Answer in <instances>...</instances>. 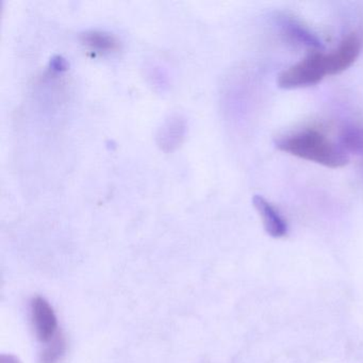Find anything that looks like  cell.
<instances>
[{
    "mask_svg": "<svg viewBox=\"0 0 363 363\" xmlns=\"http://www.w3.org/2000/svg\"><path fill=\"white\" fill-rule=\"evenodd\" d=\"M362 48V35L358 31H352L331 52L312 50L305 58L281 72L278 76V86L284 90L307 88L320 84L328 76L343 73L356 62Z\"/></svg>",
    "mask_w": 363,
    "mask_h": 363,
    "instance_id": "1",
    "label": "cell"
},
{
    "mask_svg": "<svg viewBox=\"0 0 363 363\" xmlns=\"http://www.w3.org/2000/svg\"><path fill=\"white\" fill-rule=\"evenodd\" d=\"M276 147L286 154L329 169H341L350 162L347 154L322 131L301 129L278 138Z\"/></svg>",
    "mask_w": 363,
    "mask_h": 363,
    "instance_id": "2",
    "label": "cell"
},
{
    "mask_svg": "<svg viewBox=\"0 0 363 363\" xmlns=\"http://www.w3.org/2000/svg\"><path fill=\"white\" fill-rule=\"evenodd\" d=\"M30 310L33 329L42 344L48 345L62 335L59 330L56 312L45 298L35 297L31 301Z\"/></svg>",
    "mask_w": 363,
    "mask_h": 363,
    "instance_id": "3",
    "label": "cell"
},
{
    "mask_svg": "<svg viewBox=\"0 0 363 363\" xmlns=\"http://www.w3.org/2000/svg\"><path fill=\"white\" fill-rule=\"evenodd\" d=\"M284 35L293 43L306 46L312 50H322L324 48L320 38L303 22L290 16H282L278 18Z\"/></svg>",
    "mask_w": 363,
    "mask_h": 363,
    "instance_id": "4",
    "label": "cell"
},
{
    "mask_svg": "<svg viewBox=\"0 0 363 363\" xmlns=\"http://www.w3.org/2000/svg\"><path fill=\"white\" fill-rule=\"evenodd\" d=\"M252 203L262 220L263 227L267 235L273 238H284L288 233V224L271 201L261 195H255Z\"/></svg>",
    "mask_w": 363,
    "mask_h": 363,
    "instance_id": "5",
    "label": "cell"
},
{
    "mask_svg": "<svg viewBox=\"0 0 363 363\" xmlns=\"http://www.w3.org/2000/svg\"><path fill=\"white\" fill-rule=\"evenodd\" d=\"M82 43L94 55H108L118 52L121 44L116 35L105 31L91 30L80 35Z\"/></svg>",
    "mask_w": 363,
    "mask_h": 363,
    "instance_id": "6",
    "label": "cell"
},
{
    "mask_svg": "<svg viewBox=\"0 0 363 363\" xmlns=\"http://www.w3.org/2000/svg\"><path fill=\"white\" fill-rule=\"evenodd\" d=\"M340 147L347 154L363 155V127L346 125L340 133Z\"/></svg>",
    "mask_w": 363,
    "mask_h": 363,
    "instance_id": "7",
    "label": "cell"
},
{
    "mask_svg": "<svg viewBox=\"0 0 363 363\" xmlns=\"http://www.w3.org/2000/svg\"><path fill=\"white\" fill-rule=\"evenodd\" d=\"M184 122L179 118H171L165 123L164 126L161 128L159 139L161 140V147L164 150H172L174 147L180 144L184 138Z\"/></svg>",
    "mask_w": 363,
    "mask_h": 363,
    "instance_id": "8",
    "label": "cell"
},
{
    "mask_svg": "<svg viewBox=\"0 0 363 363\" xmlns=\"http://www.w3.org/2000/svg\"><path fill=\"white\" fill-rule=\"evenodd\" d=\"M67 350V343L62 335L54 341L45 345L43 352L40 354L41 363H59L65 356Z\"/></svg>",
    "mask_w": 363,
    "mask_h": 363,
    "instance_id": "9",
    "label": "cell"
},
{
    "mask_svg": "<svg viewBox=\"0 0 363 363\" xmlns=\"http://www.w3.org/2000/svg\"><path fill=\"white\" fill-rule=\"evenodd\" d=\"M0 363H20L16 357L3 356L1 357V362Z\"/></svg>",
    "mask_w": 363,
    "mask_h": 363,
    "instance_id": "10",
    "label": "cell"
}]
</instances>
